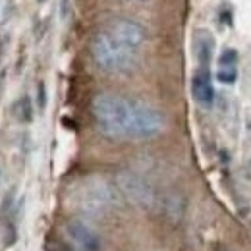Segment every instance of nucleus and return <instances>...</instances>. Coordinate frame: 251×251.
<instances>
[{"label":"nucleus","mask_w":251,"mask_h":251,"mask_svg":"<svg viewBox=\"0 0 251 251\" xmlns=\"http://www.w3.org/2000/svg\"><path fill=\"white\" fill-rule=\"evenodd\" d=\"M217 79L224 85H232L238 79V68L236 64H219V72H217Z\"/></svg>","instance_id":"nucleus-9"},{"label":"nucleus","mask_w":251,"mask_h":251,"mask_svg":"<svg viewBox=\"0 0 251 251\" xmlns=\"http://www.w3.org/2000/svg\"><path fill=\"white\" fill-rule=\"evenodd\" d=\"M16 112H18V118L22 122H31L33 120V106H31V99L27 95H24L18 104H16Z\"/></svg>","instance_id":"nucleus-10"},{"label":"nucleus","mask_w":251,"mask_h":251,"mask_svg":"<svg viewBox=\"0 0 251 251\" xmlns=\"http://www.w3.org/2000/svg\"><path fill=\"white\" fill-rule=\"evenodd\" d=\"M66 234L68 238L83 251H100L102 250V238L93 226L83 219H70L66 222Z\"/></svg>","instance_id":"nucleus-6"},{"label":"nucleus","mask_w":251,"mask_h":251,"mask_svg":"<svg viewBox=\"0 0 251 251\" xmlns=\"http://www.w3.org/2000/svg\"><path fill=\"white\" fill-rule=\"evenodd\" d=\"M124 2H145V0H124Z\"/></svg>","instance_id":"nucleus-16"},{"label":"nucleus","mask_w":251,"mask_h":251,"mask_svg":"<svg viewBox=\"0 0 251 251\" xmlns=\"http://www.w3.org/2000/svg\"><path fill=\"white\" fill-rule=\"evenodd\" d=\"M2 180H4V170H2V166H0V184H2Z\"/></svg>","instance_id":"nucleus-15"},{"label":"nucleus","mask_w":251,"mask_h":251,"mask_svg":"<svg viewBox=\"0 0 251 251\" xmlns=\"http://www.w3.org/2000/svg\"><path fill=\"white\" fill-rule=\"evenodd\" d=\"M116 186L133 205H137L141 209L157 207V191L143 176H139L131 170H122L116 174Z\"/></svg>","instance_id":"nucleus-4"},{"label":"nucleus","mask_w":251,"mask_h":251,"mask_svg":"<svg viewBox=\"0 0 251 251\" xmlns=\"http://www.w3.org/2000/svg\"><path fill=\"white\" fill-rule=\"evenodd\" d=\"M91 58L93 62L108 74H129L139 66V52L112 37L110 33L100 31L91 39Z\"/></svg>","instance_id":"nucleus-2"},{"label":"nucleus","mask_w":251,"mask_h":251,"mask_svg":"<svg viewBox=\"0 0 251 251\" xmlns=\"http://www.w3.org/2000/svg\"><path fill=\"white\" fill-rule=\"evenodd\" d=\"M191 97L201 108H211L215 104V87L209 68L199 66L191 77Z\"/></svg>","instance_id":"nucleus-7"},{"label":"nucleus","mask_w":251,"mask_h":251,"mask_svg":"<svg viewBox=\"0 0 251 251\" xmlns=\"http://www.w3.org/2000/svg\"><path fill=\"white\" fill-rule=\"evenodd\" d=\"M193 50H195V58H197L199 66L207 68V66L211 64L213 52H215V39H213V33L205 31V29H199V31L195 33Z\"/></svg>","instance_id":"nucleus-8"},{"label":"nucleus","mask_w":251,"mask_h":251,"mask_svg":"<svg viewBox=\"0 0 251 251\" xmlns=\"http://www.w3.org/2000/svg\"><path fill=\"white\" fill-rule=\"evenodd\" d=\"M106 33H110L112 37H116L118 41H122L124 45L131 47V49H141L147 41V31L145 27L126 16H116L112 20H108L106 24Z\"/></svg>","instance_id":"nucleus-5"},{"label":"nucleus","mask_w":251,"mask_h":251,"mask_svg":"<svg viewBox=\"0 0 251 251\" xmlns=\"http://www.w3.org/2000/svg\"><path fill=\"white\" fill-rule=\"evenodd\" d=\"M52 251H75V250H72V248H66V246H56Z\"/></svg>","instance_id":"nucleus-14"},{"label":"nucleus","mask_w":251,"mask_h":251,"mask_svg":"<svg viewBox=\"0 0 251 251\" xmlns=\"http://www.w3.org/2000/svg\"><path fill=\"white\" fill-rule=\"evenodd\" d=\"M12 203H14V189H10L8 195L4 197V201H2V213H8L12 209Z\"/></svg>","instance_id":"nucleus-12"},{"label":"nucleus","mask_w":251,"mask_h":251,"mask_svg":"<svg viewBox=\"0 0 251 251\" xmlns=\"http://www.w3.org/2000/svg\"><path fill=\"white\" fill-rule=\"evenodd\" d=\"M72 201L77 209L87 213H102L118 203V193L102 178H87L72 191Z\"/></svg>","instance_id":"nucleus-3"},{"label":"nucleus","mask_w":251,"mask_h":251,"mask_svg":"<svg viewBox=\"0 0 251 251\" xmlns=\"http://www.w3.org/2000/svg\"><path fill=\"white\" fill-rule=\"evenodd\" d=\"M219 64H238V52L234 49H226L219 58Z\"/></svg>","instance_id":"nucleus-11"},{"label":"nucleus","mask_w":251,"mask_h":251,"mask_svg":"<svg viewBox=\"0 0 251 251\" xmlns=\"http://www.w3.org/2000/svg\"><path fill=\"white\" fill-rule=\"evenodd\" d=\"M45 104H47V93H45V83L41 81L39 83V106L45 108Z\"/></svg>","instance_id":"nucleus-13"},{"label":"nucleus","mask_w":251,"mask_h":251,"mask_svg":"<svg viewBox=\"0 0 251 251\" xmlns=\"http://www.w3.org/2000/svg\"><path fill=\"white\" fill-rule=\"evenodd\" d=\"M93 120L108 139H153L164 129V114L149 102L118 93H99L91 102Z\"/></svg>","instance_id":"nucleus-1"}]
</instances>
